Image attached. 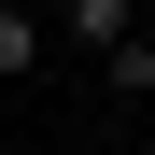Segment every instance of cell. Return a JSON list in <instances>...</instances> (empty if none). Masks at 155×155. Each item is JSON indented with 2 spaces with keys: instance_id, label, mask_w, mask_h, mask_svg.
Masks as SVG:
<instances>
[{
  "instance_id": "1",
  "label": "cell",
  "mask_w": 155,
  "mask_h": 155,
  "mask_svg": "<svg viewBox=\"0 0 155 155\" xmlns=\"http://www.w3.org/2000/svg\"><path fill=\"white\" fill-rule=\"evenodd\" d=\"M99 85H113V99H155V28H127V42H99Z\"/></svg>"
},
{
  "instance_id": "2",
  "label": "cell",
  "mask_w": 155,
  "mask_h": 155,
  "mask_svg": "<svg viewBox=\"0 0 155 155\" xmlns=\"http://www.w3.org/2000/svg\"><path fill=\"white\" fill-rule=\"evenodd\" d=\"M28 71H42V14H28V0H0V85H28Z\"/></svg>"
},
{
  "instance_id": "3",
  "label": "cell",
  "mask_w": 155,
  "mask_h": 155,
  "mask_svg": "<svg viewBox=\"0 0 155 155\" xmlns=\"http://www.w3.org/2000/svg\"><path fill=\"white\" fill-rule=\"evenodd\" d=\"M57 28H71V42H85V57H99V42H127V28H141V14H127V0H57Z\"/></svg>"
},
{
  "instance_id": "4",
  "label": "cell",
  "mask_w": 155,
  "mask_h": 155,
  "mask_svg": "<svg viewBox=\"0 0 155 155\" xmlns=\"http://www.w3.org/2000/svg\"><path fill=\"white\" fill-rule=\"evenodd\" d=\"M127 14H141V28H155V0H127Z\"/></svg>"
}]
</instances>
